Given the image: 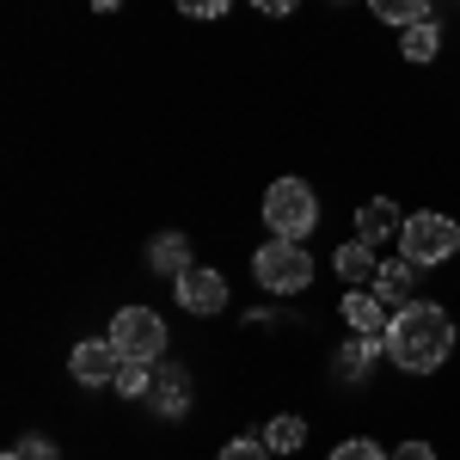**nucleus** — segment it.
<instances>
[{
    "instance_id": "2eb2a0df",
    "label": "nucleus",
    "mask_w": 460,
    "mask_h": 460,
    "mask_svg": "<svg viewBox=\"0 0 460 460\" xmlns=\"http://www.w3.org/2000/svg\"><path fill=\"white\" fill-rule=\"evenodd\" d=\"M399 56H405V62H436V56H442V25H436V19L405 25V31H399Z\"/></svg>"
},
{
    "instance_id": "f257e3e1",
    "label": "nucleus",
    "mask_w": 460,
    "mask_h": 460,
    "mask_svg": "<svg viewBox=\"0 0 460 460\" xmlns=\"http://www.w3.org/2000/svg\"><path fill=\"white\" fill-rule=\"evenodd\" d=\"M381 344H387V362L399 375L424 381L455 356V314L442 301H405V307H393V325L381 332Z\"/></svg>"
},
{
    "instance_id": "423d86ee",
    "label": "nucleus",
    "mask_w": 460,
    "mask_h": 460,
    "mask_svg": "<svg viewBox=\"0 0 460 460\" xmlns=\"http://www.w3.org/2000/svg\"><path fill=\"white\" fill-rule=\"evenodd\" d=\"M68 375L80 387H117V375H123V356L111 338H80L68 356Z\"/></svg>"
},
{
    "instance_id": "39448f33",
    "label": "nucleus",
    "mask_w": 460,
    "mask_h": 460,
    "mask_svg": "<svg viewBox=\"0 0 460 460\" xmlns=\"http://www.w3.org/2000/svg\"><path fill=\"white\" fill-rule=\"evenodd\" d=\"M105 338L117 344L123 362H160L166 356V319L154 314V307H117Z\"/></svg>"
},
{
    "instance_id": "4be33fe9",
    "label": "nucleus",
    "mask_w": 460,
    "mask_h": 460,
    "mask_svg": "<svg viewBox=\"0 0 460 460\" xmlns=\"http://www.w3.org/2000/svg\"><path fill=\"white\" fill-rule=\"evenodd\" d=\"M172 6L184 13V19H221V13H227L234 0H172Z\"/></svg>"
},
{
    "instance_id": "412c9836",
    "label": "nucleus",
    "mask_w": 460,
    "mask_h": 460,
    "mask_svg": "<svg viewBox=\"0 0 460 460\" xmlns=\"http://www.w3.org/2000/svg\"><path fill=\"white\" fill-rule=\"evenodd\" d=\"M0 460H62V455H56V442H49V436H25V442H13Z\"/></svg>"
},
{
    "instance_id": "6e6552de",
    "label": "nucleus",
    "mask_w": 460,
    "mask_h": 460,
    "mask_svg": "<svg viewBox=\"0 0 460 460\" xmlns=\"http://www.w3.org/2000/svg\"><path fill=\"white\" fill-rule=\"evenodd\" d=\"M399 234H405V209H399L393 197H368V203L356 209V240H368L375 252L387 246V240L399 246Z\"/></svg>"
},
{
    "instance_id": "b1692460",
    "label": "nucleus",
    "mask_w": 460,
    "mask_h": 460,
    "mask_svg": "<svg viewBox=\"0 0 460 460\" xmlns=\"http://www.w3.org/2000/svg\"><path fill=\"white\" fill-rule=\"evenodd\" d=\"M252 6H258V13H270V19H283V13H295L301 0H252Z\"/></svg>"
},
{
    "instance_id": "9d476101",
    "label": "nucleus",
    "mask_w": 460,
    "mask_h": 460,
    "mask_svg": "<svg viewBox=\"0 0 460 460\" xmlns=\"http://www.w3.org/2000/svg\"><path fill=\"white\" fill-rule=\"evenodd\" d=\"M147 270L166 277V283H178L184 270H197V258H190V234H154V240H147Z\"/></svg>"
},
{
    "instance_id": "0eeeda50",
    "label": "nucleus",
    "mask_w": 460,
    "mask_h": 460,
    "mask_svg": "<svg viewBox=\"0 0 460 460\" xmlns=\"http://www.w3.org/2000/svg\"><path fill=\"white\" fill-rule=\"evenodd\" d=\"M172 295H178V307H184V314L215 319L221 307H227V277L209 270V264H197V270H184V277L172 283Z\"/></svg>"
},
{
    "instance_id": "aec40b11",
    "label": "nucleus",
    "mask_w": 460,
    "mask_h": 460,
    "mask_svg": "<svg viewBox=\"0 0 460 460\" xmlns=\"http://www.w3.org/2000/svg\"><path fill=\"white\" fill-rule=\"evenodd\" d=\"M215 460H270V442H264V436H234Z\"/></svg>"
},
{
    "instance_id": "4468645a",
    "label": "nucleus",
    "mask_w": 460,
    "mask_h": 460,
    "mask_svg": "<svg viewBox=\"0 0 460 460\" xmlns=\"http://www.w3.org/2000/svg\"><path fill=\"white\" fill-rule=\"evenodd\" d=\"M332 270H338L344 283L368 288V283H375V270H381V258H375V246H368V240H344V246L332 252Z\"/></svg>"
},
{
    "instance_id": "dca6fc26",
    "label": "nucleus",
    "mask_w": 460,
    "mask_h": 460,
    "mask_svg": "<svg viewBox=\"0 0 460 460\" xmlns=\"http://www.w3.org/2000/svg\"><path fill=\"white\" fill-rule=\"evenodd\" d=\"M264 442H270V455H295V448L307 442V424H301L295 411H283V418L264 424Z\"/></svg>"
},
{
    "instance_id": "393cba45",
    "label": "nucleus",
    "mask_w": 460,
    "mask_h": 460,
    "mask_svg": "<svg viewBox=\"0 0 460 460\" xmlns=\"http://www.w3.org/2000/svg\"><path fill=\"white\" fill-rule=\"evenodd\" d=\"M338 6H344V0H338Z\"/></svg>"
},
{
    "instance_id": "ddd939ff",
    "label": "nucleus",
    "mask_w": 460,
    "mask_h": 460,
    "mask_svg": "<svg viewBox=\"0 0 460 460\" xmlns=\"http://www.w3.org/2000/svg\"><path fill=\"white\" fill-rule=\"evenodd\" d=\"M368 288H375L387 307H405V301H418V264H411V258H381V270H375Z\"/></svg>"
},
{
    "instance_id": "1a4fd4ad",
    "label": "nucleus",
    "mask_w": 460,
    "mask_h": 460,
    "mask_svg": "<svg viewBox=\"0 0 460 460\" xmlns=\"http://www.w3.org/2000/svg\"><path fill=\"white\" fill-rule=\"evenodd\" d=\"M147 405L160 411V418H184L190 411V375H184V362H154V393H147Z\"/></svg>"
},
{
    "instance_id": "5701e85b",
    "label": "nucleus",
    "mask_w": 460,
    "mask_h": 460,
    "mask_svg": "<svg viewBox=\"0 0 460 460\" xmlns=\"http://www.w3.org/2000/svg\"><path fill=\"white\" fill-rule=\"evenodd\" d=\"M393 460H436V448H429V442H418V436H411V442H399V448H393Z\"/></svg>"
},
{
    "instance_id": "6ab92c4d",
    "label": "nucleus",
    "mask_w": 460,
    "mask_h": 460,
    "mask_svg": "<svg viewBox=\"0 0 460 460\" xmlns=\"http://www.w3.org/2000/svg\"><path fill=\"white\" fill-rule=\"evenodd\" d=\"M325 460H393V455H381V442H375V436H344Z\"/></svg>"
},
{
    "instance_id": "a211bd4d",
    "label": "nucleus",
    "mask_w": 460,
    "mask_h": 460,
    "mask_svg": "<svg viewBox=\"0 0 460 460\" xmlns=\"http://www.w3.org/2000/svg\"><path fill=\"white\" fill-rule=\"evenodd\" d=\"M117 393H123V399H147V393H154V362H123Z\"/></svg>"
},
{
    "instance_id": "9b49d317",
    "label": "nucleus",
    "mask_w": 460,
    "mask_h": 460,
    "mask_svg": "<svg viewBox=\"0 0 460 460\" xmlns=\"http://www.w3.org/2000/svg\"><path fill=\"white\" fill-rule=\"evenodd\" d=\"M381 350H387L381 338L350 332V344H338V350H332V375H338V381H368V368L381 362Z\"/></svg>"
},
{
    "instance_id": "20e7f679",
    "label": "nucleus",
    "mask_w": 460,
    "mask_h": 460,
    "mask_svg": "<svg viewBox=\"0 0 460 460\" xmlns=\"http://www.w3.org/2000/svg\"><path fill=\"white\" fill-rule=\"evenodd\" d=\"M252 277H258L264 295H301L314 283V252L301 240H264L252 252Z\"/></svg>"
},
{
    "instance_id": "f03ea898",
    "label": "nucleus",
    "mask_w": 460,
    "mask_h": 460,
    "mask_svg": "<svg viewBox=\"0 0 460 460\" xmlns=\"http://www.w3.org/2000/svg\"><path fill=\"white\" fill-rule=\"evenodd\" d=\"M264 227H270V240H307L319 227V197L307 178H277L270 190H264Z\"/></svg>"
},
{
    "instance_id": "7ed1b4c3",
    "label": "nucleus",
    "mask_w": 460,
    "mask_h": 460,
    "mask_svg": "<svg viewBox=\"0 0 460 460\" xmlns=\"http://www.w3.org/2000/svg\"><path fill=\"white\" fill-rule=\"evenodd\" d=\"M460 252V221L442 209H418L405 215V234H399V258H411L418 270H436Z\"/></svg>"
},
{
    "instance_id": "f3484780",
    "label": "nucleus",
    "mask_w": 460,
    "mask_h": 460,
    "mask_svg": "<svg viewBox=\"0 0 460 460\" xmlns=\"http://www.w3.org/2000/svg\"><path fill=\"white\" fill-rule=\"evenodd\" d=\"M368 13L381 19V25H418V19H429V0H368Z\"/></svg>"
},
{
    "instance_id": "f8f14e48",
    "label": "nucleus",
    "mask_w": 460,
    "mask_h": 460,
    "mask_svg": "<svg viewBox=\"0 0 460 460\" xmlns=\"http://www.w3.org/2000/svg\"><path fill=\"white\" fill-rule=\"evenodd\" d=\"M338 314H344V325H350V332H368V338H381V332L393 325L387 301H381L375 288H350V295L338 301Z\"/></svg>"
}]
</instances>
